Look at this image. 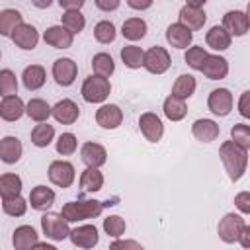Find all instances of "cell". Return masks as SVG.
Returning a JSON list of instances; mask_svg holds the SVG:
<instances>
[{
  "label": "cell",
  "mask_w": 250,
  "mask_h": 250,
  "mask_svg": "<svg viewBox=\"0 0 250 250\" xmlns=\"http://www.w3.org/2000/svg\"><path fill=\"white\" fill-rule=\"evenodd\" d=\"M21 152H23V146L18 137L8 135L0 141V158L4 164H16L21 158Z\"/></svg>",
  "instance_id": "obj_24"
},
{
  "label": "cell",
  "mask_w": 250,
  "mask_h": 250,
  "mask_svg": "<svg viewBox=\"0 0 250 250\" xmlns=\"http://www.w3.org/2000/svg\"><path fill=\"white\" fill-rule=\"evenodd\" d=\"M78 148V139L74 133H62L59 139H57V152L62 154V156H70L74 154Z\"/></svg>",
  "instance_id": "obj_42"
},
{
  "label": "cell",
  "mask_w": 250,
  "mask_h": 250,
  "mask_svg": "<svg viewBox=\"0 0 250 250\" xmlns=\"http://www.w3.org/2000/svg\"><path fill=\"white\" fill-rule=\"evenodd\" d=\"M62 10H80L86 0H57Z\"/></svg>",
  "instance_id": "obj_50"
},
{
  "label": "cell",
  "mask_w": 250,
  "mask_h": 250,
  "mask_svg": "<svg viewBox=\"0 0 250 250\" xmlns=\"http://www.w3.org/2000/svg\"><path fill=\"white\" fill-rule=\"evenodd\" d=\"M47 174H49L51 184H55L57 188H62V189L70 188L72 182H74V178H76L74 166H72V162H68V160H53V162L49 164Z\"/></svg>",
  "instance_id": "obj_6"
},
{
  "label": "cell",
  "mask_w": 250,
  "mask_h": 250,
  "mask_svg": "<svg viewBox=\"0 0 250 250\" xmlns=\"http://www.w3.org/2000/svg\"><path fill=\"white\" fill-rule=\"evenodd\" d=\"M31 2H33V6L39 8V10H45V8H49V6L53 4V0H31Z\"/></svg>",
  "instance_id": "obj_53"
},
{
  "label": "cell",
  "mask_w": 250,
  "mask_h": 250,
  "mask_svg": "<svg viewBox=\"0 0 250 250\" xmlns=\"http://www.w3.org/2000/svg\"><path fill=\"white\" fill-rule=\"evenodd\" d=\"M123 121V111L115 104H104L96 111V123L102 129H117Z\"/></svg>",
  "instance_id": "obj_14"
},
{
  "label": "cell",
  "mask_w": 250,
  "mask_h": 250,
  "mask_svg": "<svg viewBox=\"0 0 250 250\" xmlns=\"http://www.w3.org/2000/svg\"><path fill=\"white\" fill-rule=\"evenodd\" d=\"M246 16L250 18V0H248V6H246Z\"/></svg>",
  "instance_id": "obj_55"
},
{
  "label": "cell",
  "mask_w": 250,
  "mask_h": 250,
  "mask_svg": "<svg viewBox=\"0 0 250 250\" xmlns=\"http://www.w3.org/2000/svg\"><path fill=\"white\" fill-rule=\"evenodd\" d=\"M195 88H197V82H195V78L191 74H180L176 78L174 86H172V94L182 98V100H188V98L193 96Z\"/></svg>",
  "instance_id": "obj_36"
},
{
  "label": "cell",
  "mask_w": 250,
  "mask_h": 250,
  "mask_svg": "<svg viewBox=\"0 0 250 250\" xmlns=\"http://www.w3.org/2000/svg\"><path fill=\"white\" fill-rule=\"evenodd\" d=\"M172 64L170 53L164 47H150L148 51H145V68L150 74H164Z\"/></svg>",
  "instance_id": "obj_7"
},
{
  "label": "cell",
  "mask_w": 250,
  "mask_h": 250,
  "mask_svg": "<svg viewBox=\"0 0 250 250\" xmlns=\"http://www.w3.org/2000/svg\"><path fill=\"white\" fill-rule=\"evenodd\" d=\"M92 72L109 78V76L115 72L113 57L107 55V53H96V55L92 57Z\"/></svg>",
  "instance_id": "obj_35"
},
{
  "label": "cell",
  "mask_w": 250,
  "mask_h": 250,
  "mask_svg": "<svg viewBox=\"0 0 250 250\" xmlns=\"http://www.w3.org/2000/svg\"><path fill=\"white\" fill-rule=\"evenodd\" d=\"M0 195L2 199H12L21 195V178L18 174L6 172L0 176Z\"/></svg>",
  "instance_id": "obj_32"
},
{
  "label": "cell",
  "mask_w": 250,
  "mask_h": 250,
  "mask_svg": "<svg viewBox=\"0 0 250 250\" xmlns=\"http://www.w3.org/2000/svg\"><path fill=\"white\" fill-rule=\"evenodd\" d=\"M230 39H232V35H230L223 25H213V27L207 31V35H205L207 47H211V49H215V51H225V49H229V47H230Z\"/></svg>",
  "instance_id": "obj_27"
},
{
  "label": "cell",
  "mask_w": 250,
  "mask_h": 250,
  "mask_svg": "<svg viewBox=\"0 0 250 250\" xmlns=\"http://www.w3.org/2000/svg\"><path fill=\"white\" fill-rule=\"evenodd\" d=\"M104 201L98 199H84V201H68L62 205L61 213L68 223H78L84 219H94L104 211Z\"/></svg>",
  "instance_id": "obj_2"
},
{
  "label": "cell",
  "mask_w": 250,
  "mask_h": 250,
  "mask_svg": "<svg viewBox=\"0 0 250 250\" xmlns=\"http://www.w3.org/2000/svg\"><path fill=\"white\" fill-rule=\"evenodd\" d=\"M180 21L184 23V25H188L191 31H195V29H201L203 25H205V21H207V16H205V12H203V8H191V6H184L182 10H180Z\"/></svg>",
  "instance_id": "obj_26"
},
{
  "label": "cell",
  "mask_w": 250,
  "mask_h": 250,
  "mask_svg": "<svg viewBox=\"0 0 250 250\" xmlns=\"http://www.w3.org/2000/svg\"><path fill=\"white\" fill-rule=\"evenodd\" d=\"M238 242L242 248H250V225H244V229L238 236Z\"/></svg>",
  "instance_id": "obj_52"
},
{
  "label": "cell",
  "mask_w": 250,
  "mask_h": 250,
  "mask_svg": "<svg viewBox=\"0 0 250 250\" xmlns=\"http://www.w3.org/2000/svg\"><path fill=\"white\" fill-rule=\"evenodd\" d=\"M201 72L209 80H223L229 74V61L221 55H207V59L203 61Z\"/></svg>",
  "instance_id": "obj_17"
},
{
  "label": "cell",
  "mask_w": 250,
  "mask_h": 250,
  "mask_svg": "<svg viewBox=\"0 0 250 250\" xmlns=\"http://www.w3.org/2000/svg\"><path fill=\"white\" fill-rule=\"evenodd\" d=\"M25 113V104L20 96L12 94V96H2L0 102V117L4 121H18L21 115Z\"/></svg>",
  "instance_id": "obj_18"
},
{
  "label": "cell",
  "mask_w": 250,
  "mask_h": 250,
  "mask_svg": "<svg viewBox=\"0 0 250 250\" xmlns=\"http://www.w3.org/2000/svg\"><path fill=\"white\" fill-rule=\"evenodd\" d=\"M80 160H82L86 166L100 168V166L105 164L107 152H105V148H104L100 143H84L82 148H80Z\"/></svg>",
  "instance_id": "obj_19"
},
{
  "label": "cell",
  "mask_w": 250,
  "mask_h": 250,
  "mask_svg": "<svg viewBox=\"0 0 250 250\" xmlns=\"http://www.w3.org/2000/svg\"><path fill=\"white\" fill-rule=\"evenodd\" d=\"M109 92H111L109 78L100 76V74L88 76L82 82V90H80L84 102H88V104H102V102H105L107 96H109Z\"/></svg>",
  "instance_id": "obj_3"
},
{
  "label": "cell",
  "mask_w": 250,
  "mask_h": 250,
  "mask_svg": "<svg viewBox=\"0 0 250 250\" xmlns=\"http://www.w3.org/2000/svg\"><path fill=\"white\" fill-rule=\"evenodd\" d=\"M0 92H2V96L18 94V78L10 68L0 70Z\"/></svg>",
  "instance_id": "obj_43"
},
{
  "label": "cell",
  "mask_w": 250,
  "mask_h": 250,
  "mask_svg": "<svg viewBox=\"0 0 250 250\" xmlns=\"http://www.w3.org/2000/svg\"><path fill=\"white\" fill-rule=\"evenodd\" d=\"M61 25H64L68 31H72L76 35L86 27V18L82 16L80 10H64L62 18H61Z\"/></svg>",
  "instance_id": "obj_39"
},
{
  "label": "cell",
  "mask_w": 250,
  "mask_h": 250,
  "mask_svg": "<svg viewBox=\"0 0 250 250\" xmlns=\"http://www.w3.org/2000/svg\"><path fill=\"white\" fill-rule=\"evenodd\" d=\"M207 107L219 117H227L232 109V94L229 88H215L207 98Z\"/></svg>",
  "instance_id": "obj_8"
},
{
  "label": "cell",
  "mask_w": 250,
  "mask_h": 250,
  "mask_svg": "<svg viewBox=\"0 0 250 250\" xmlns=\"http://www.w3.org/2000/svg\"><path fill=\"white\" fill-rule=\"evenodd\" d=\"M164 115L170 119V121H182L186 115H188V105H186V100L170 94L166 100H164Z\"/></svg>",
  "instance_id": "obj_30"
},
{
  "label": "cell",
  "mask_w": 250,
  "mask_h": 250,
  "mask_svg": "<svg viewBox=\"0 0 250 250\" xmlns=\"http://www.w3.org/2000/svg\"><path fill=\"white\" fill-rule=\"evenodd\" d=\"M12 41L16 43V47H20L23 51H33L39 43V31L31 23H21L12 33Z\"/></svg>",
  "instance_id": "obj_13"
},
{
  "label": "cell",
  "mask_w": 250,
  "mask_h": 250,
  "mask_svg": "<svg viewBox=\"0 0 250 250\" xmlns=\"http://www.w3.org/2000/svg\"><path fill=\"white\" fill-rule=\"evenodd\" d=\"M23 23V16L14 8H4L0 12V33L4 37H12L18 25Z\"/></svg>",
  "instance_id": "obj_29"
},
{
  "label": "cell",
  "mask_w": 250,
  "mask_h": 250,
  "mask_svg": "<svg viewBox=\"0 0 250 250\" xmlns=\"http://www.w3.org/2000/svg\"><path fill=\"white\" fill-rule=\"evenodd\" d=\"M94 4L102 10V12H113L119 8L121 0H94Z\"/></svg>",
  "instance_id": "obj_48"
},
{
  "label": "cell",
  "mask_w": 250,
  "mask_h": 250,
  "mask_svg": "<svg viewBox=\"0 0 250 250\" xmlns=\"http://www.w3.org/2000/svg\"><path fill=\"white\" fill-rule=\"evenodd\" d=\"M238 113L246 119H250V90L242 92L238 98Z\"/></svg>",
  "instance_id": "obj_47"
},
{
  "label": "cell",
  "mask_w": 250,
  "mask_h": 250,
  "mask_svg": "<svg viewBox=\"0 0 250 250\" xmlns=\"http://www.w3.org/2000/svg\"><path fill=\"white\" fill-rule=\"evenodd\" d=\"M27 205H29V201H25L21 195L12 197V199H2V209L10 217H23L27 211Z\"/></svg>",
  "instance_id": "obj_40"
},
{
  "label": "cell",
  "mask_w": 250,
  "mask_h": 250,
  "mask_svg": "<svg viewBox=\"0 0 250 250\" xmlns=\"http://www.w3.org/2000/svg\"><path fill=\"white\" fill-rule=\"evenodd\" d=\"M41 230L47 238L61 242L64 238H68L70 229H68V221L62 217V213H45L41 217Z\"/></svg>",
  "instance_id": "obj_4"
},
{
  "label": "cell",
  "mask_w": 250,
  "mask_h": 250,
  "mask_svg": "<svg viewBox=\"0 0 250 250\" xmlns=\"http://www.w3.org/2000/svg\"><path fill=\"white\" fill-rule=\"evenodd\" d=\"M68 238L78 248H94L100 242V234L94 225H80V227L72 229Z\"/></svg>",
  "instance_id": "obj_15"
},
{
  "label": "cell",
  "mask_w": 250,
  "mask_h": 250,
  "mask_svg": "<svg viewBox=\"0 0 250 250\" xmlns=\"http://www.w3.org/2000/svg\"><path fill=\"white\" fill-rule=\"evenodd\" d=\"M152 2H154V0H127L129 8H133V10H139V12H143V10H148V8L152 6Z\"/></svg>",
  "instance_id": "obj_51"
},
{
  "label": "cell",
  "mask_w": 250,
  "mask_h": 250,
  "mask_svg": "<svg viewBox=\"0 0 250 250\" xmlns=\"http://www.w3.org/2000/svg\"><path fill=\"white\" fill-rule=\"evenodd\" d=\"M242 229H244V219L238 213H227L217 225V234L223 242L232 244V242H238Z\"/></svg>",
  "instance_id": "obj_5"
},
{
  "label": "cell",
  "mask_w": 250,
  "mask_h": 250,
  "mask_svg": "<svg viewBox=\"0 0 250 250\" xmlns=\"http://www.w3.org/2000/svg\"><path fill=\"white\" fill-rule=\"evenodd\" d=\"M121 33L129 41H139L146 35V21L143 18H129L121 25Z\"/></svg>",
  "instance_id": "obj_33"
},
{
  "label": "cell",
  "mask_w": 250,
  "mask_h": 250,
  "mask_svg": "<svg viewBox=\"0 0 250 250\" xmlns=\"http://www.w3.org/2000/svg\"><path fill=\"white\" fill-rule=\"evenodd\" d=\"M39 242V234L31 225H21L14 230L12 234V244L16 250H27V248H35V244Z\"/></svg>",
  "instance_id": "obj_22"
},
{
  "label": "cell",
  "mask_w": 250,
  "mask_h": 250,
  "mask_svg": "<svg viewBox=\"0 0 250 250\" xmlns=\"http://www.w3.org/2000/svg\"><path fill=\"white\" fill-rule=\"evenodd\" d=\"M125 229H127V223H125V219L119 217V215H109V217L104 219V230H105V234L111 236V238L123 236Z\"/></svg>",
  "instance_id": "obj_41"
},
{
  "label": "cell",
  "mask_w": 250,
  "mask_h": 250,
  "mask_svg": "<svg viewBox=\"0 0 250 250\" xmlns=\"http://www.w3.org/2000/svg\"><path fill=\"white\" fill-rule=\"evenodd\" d=\"M121 61L127 68H141L145 66V51L137 45H125L121 49Z\"/></svg>",
  "instance_id": "obj_37"
},
{
  "label": "cell",
  "mask_w": 250,
  "mask_h": 250,
  "mask_svg": "<svg viewBox=\"0 0 250 250\" xmlns=\"http://www.w3.org/2000/svg\"><path fill=\"white\" fill-rule=\"evenodd\" d=\"M43 39H45L47 45H51L55 49H68V47H72L74 33L68 31L64 25H51V27L45 29Z\"/></svg>",
  "instance_id": "obj_16"
},
{
  "label": "cell",
  "mask_w": 250,
  "mask_h": 250,
  "mask_svg": "<svg viewBox=\"0 0 250 250\" xmlns=\"http://www.w3.org/2000/svg\"><path fill=\"white\" fill-rule=\"evenodd\" d=\"M47 80V72L41 64H29L23 68L21 72V82L25 86V90L33 92V90H39Z\"/></svg>",
  "instance_id": "obj_25"
},
{
  "label": "cell",
  "mask_w": 250,
  "mask_h": 250,
  "mask_svg": "<svg viewBox=\"0 0 250 250\" xmlns=\"http://www.w3.org/2000/svg\"><path fill=\"white\" fill-rule=\"evenodd\" d=\"M207 55H209V53H207L203 47H197V45H195V47H189V49L186 51V57H184V59H186V62H188L193 70H201L203 61L207 59Z\"/></svg>",
  "instance_id": "obj_44"
},
{
  "label": "cell",
  "mask_w": 250,
  "mask_h": 250,
  "mask_svg": "<svg viewBox=\"0 0 250 250\" xmlns=\"http://www.w3.org/2000/svg\"><path fill=\"white\" fill-rule=\"evenodd\" d=\"M139 129L143 133V137L148 141V143H158L164 135V125H162V119L152 113V111H146L139 117Z\"/></svg>",
  "instance_id": "obj_10"
},
{
  "label": "cell",
  "mask_w": 250,
  "mask_h": 250,
  "mask_svg": "<svg viewBox=\"0 0 250 250\" xmlns=\"http://www.w3.org/2000/svg\"><path fill=\"white\" fill-rule=\"evenodd\" d=\"M205 2H207V0H186V4L191 6V8H203Z\"/></svg>",
  "instance_id": "obj_54"
},
{
  "label": "cell",
  "mask_w": 250,
  "mask_h": 250,
  "mask_svg": "<svg viewBox=\"0 0 250 250\" xmlns=\"http://www.w3.org/2000/svg\"><path fill=\"white\" fill-rule=\"evenodd\" d=\"M166 41L176 49H188L193 41V33L188 25H184L182 21H176L166 27Z\"/></svg>",
  "instance_id": "obj_12"
},
{
  "label": "cell",
  "mask_w": 250,
  "mask_h": 250,
  "mask_svg": "<svg viewBox=\"0 0 250 250\" xmlns=\"http://www.w3.org/2000/svg\"><path fill=\"white\" fill-rule=\"evenodd\" d=\"M80 188L82 191L88 193H96L104 188V174L100 172V168H92L88 166L82 174H80Z\"/></svg>",
  "instance_id": "obj_31"
},
{
  "label": "cell",
  "mask_w": 250,
  "mask_h": 250,
  "mask_svg": "<svg viewBox=\"0 0 250 250\" xmlns=\"http://www.w3.org/2000/svg\"><path fill=\"white\" fill-rule=\"evenodd\" d=\"M25 113H27L29 119H33L37 123H43V121H47L53 115V107L45 100H41V98H31L25 104Z\"/></svg>",
  "instance_id": "obj_28"
},
{
  "label": "cell",
  "mask_w": 250,
  "mask_h": 250,
  "mask_svg": "<svg viewBox=\"0 0 250 250\" xmlns=\"http://www.w3.org/2000/svg\"><path fill=\"white\" fill-rule=\"evenodd\" d=\"M234 207L244 213V215H250V191H240L234 195Z\"/></svg>",
  "instance_id": "obj_46"
},
{
  "label": "cell",
  "mask_w": 250,
  "mask_h": 250,
  "mask_svg": "<svg viewBox=\"0 0 250 250\" xmlns=\"http://www.w3.org/2000/svg\"><path fill=\"white\" fill-rule=\"evenodd\" d=\"M55 197H57V195H55V191H53L51 188H47V186H35V188L29 191L27 201H29L31 209H35V211H47V209L53 207Z\"/></svg>",
  "instance_id": "obj_20"
},
{
  "label": "cell",
  "mask_w": 250,
  "mask_h": 250,
  "mask_svg": "<svg viewBox=\"0 0 250 250\" xmlns=\"http://www.w3.org/2000/svg\"><path fill=\"white\" fill-rule=\"evenodd\" d=\"M53 139H55V127L49 125L47 121L35 125L33 131H31V143H33L37 148H45V146H49Z\"/></svg>",
  "instance_id": "obj_34"
},
{
  "label": "cell",
  "mask_w": 250,
  "mask_h": 250,
  "mask_svg": "<svg viewBox=\"0 0 250 250\" xmlns=\"http://www.w3.org/2000/svg\"><path fill=\"white\" fill-rule=\"evenodd\" d=\"M191 133H193V137H195L197 141H201V143H211V141H215V139L219 137L221 129H219V125H217L213 119L203 117V119H195V121H193Z\"/></svg>",
  "instance_id": "obj_23"
},
{
  "label": "cell",
  "mask_w": 250,
  "mask_h": 250,
  "mask_svg": "<svg viewBox=\"0 0 250 250\" xmlns=\"http://www.w3.org/2000/svg\"><path fill=\"white\" fill-rule=\"evenodd\" d=\"M219 156H221V162H223L230 182H238L244 176L246 166H248V150L230 139L219 146Z\"/></svg>",
  "instance_id": "obj_1"
},
{
  "label": "cell",
  "mask_w": 250,
  "mask_h": 250,
  "mask_svg": "<svg viewBox=\"0 0 250 250\" xmlns=\"http://www.w3.org/2000/svg\"><path fill=\"white\" fill-rule=\"evenodd\" d=\"M78 115H80V107L68 98H64L53 105V117L62 125H72L78 119Z\"/></svg>",
  "instance_id": "obj_21"
},
{
  "label": "cell",
  "mask_w": 250,
  "mask_h": 250,
  "mask_svg": "<svg viewBox=\"0 0 250 250\" xmlns=\"http://www.w3.org/2000/svg\"><path fill=\"white\" fill-rule=\"evenodd\" d=\"M76 74H78V66H76V62L72 59L62 57V59H57L53 62V78H55V82L59 86L66 88V86L74 84Z\"/></svg>",
  "instance_id": "obj_9"
},
{
  "label": "cell",
  "mask_w": 250,
  "mask_h": 250,
  "mask_svg": "<svg viewBox=\"0 0 250 250\" xmlns=\"http://www.w3.org/2000/svg\"><path fill=\"white\" fill-rule=\"evenodd\" d=\"M117 37V29L113 25V21L109 20H102L94 25V39L102 45H107V43H113Z\"/></svg>",
  "instance_id": "obj_38"
},
{
  "label": "cell",
  "mask_w": 250,
  "mask_h": 250,
  "mask_svg": "<svg viewBox=\"0 0 250 250\" xmlns=\"http://www.w3.org/2000/svg\"><path fill=\"white\" fill-rule=\"evenodd\" d=\"M230 139L240 145L242 148L250 150V125H244V123H236L232 129H230Z\"/></svg>",
  "instance_id": "obj_45"
},
{
  "label": "cell",
  "mask_w": 250,
  "mask_h": 250,
  "mask_svg": "<svg viewBox=\"0 0 250 250\" xmlns=\"http://www.w3.org/2000/svg\"><path fill=\"white\" fill-rule=\"evenodd\" d=\"M223 27L234 35V37H242L248 33L250 29V18L246 16V12H240V10H229L225 16H223Z\"/></svg>",
  "instance_id": "obj_11"
},
{
  "label": "cell",
  "mask_w": 250,
  "mask_h": 250,
  "mask_svg": "<svg viewBox=\"0 0 250 250\" xmlns=\"http://www.w3.org/2000/svg\"><path fill=\"white\" fill-rule=\"evenodd\" d=\"M111 248L115 250V248H133V250H141L143 246L139 244V242H135V240H113L111 242Z\"/></svg>",
  "instance_id": "obj_49"
}]
</instances>
